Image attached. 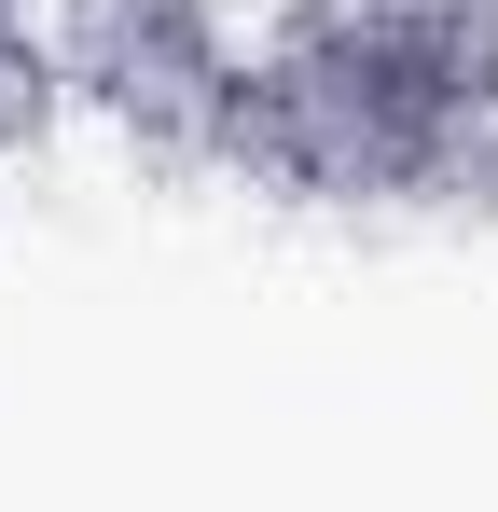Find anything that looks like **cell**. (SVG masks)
I'll use <instances>...</instances> for the list:
<instances>
[{"instance_id":"1","label":"cell","mask_w":498,"mask_h":512,"mask_svg":"<svg viewBox=\"0 0 498 512\" xmlns=\"http://www.w3.org/2000/svg\"><path fill=\"white\" fill-rule=\"evenodd\" d=\"M236 167L291 208L498 194V0H291L249 28Z\"/></svg>"},{"instance_id":"2","label":"cell","mask_w":498,"mask_h":512,"mask_svg":"<svg viewBox=\"0 0 498 512\" xmlns=\"http://www.w3.org/2000/svg\"><path fill=\"white\" fill-rule=\"evenodd\" d=\"M28 14L56 42L70 125L153 167H236V84H249L236 0H28Z\"/></svg>"},{"instance_id":"3","label":"cell","mask_w":498,"mask_h":512,"mask_svg":"<svg viewBox=\"0 0 498 512\" xmlns=\"http://www.w3.org/2000/svg\"><path fill=\"white\" fill-rule=\"evenodd\" d=\"M70 139V84H56V42H42V14L28 0H0V180L42 167Z\"/></svg>"}]
</instances>
